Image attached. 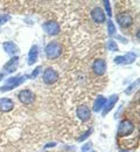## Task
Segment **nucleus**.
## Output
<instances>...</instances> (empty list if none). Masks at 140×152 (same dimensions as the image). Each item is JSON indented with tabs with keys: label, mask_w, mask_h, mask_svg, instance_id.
<instances>
[{
	"label": "nucleus",
	"mask_w": 140,
	"mask_h": 152,
	"mask_svg": "<svg viewBox=\"0 0 140 152\" xmlns=\"http://www.w3.org/2000/svg\"><path fill=\"white\" fill-rule=\"evenodd\" d=\"M62 53V46L59 41H52L46 47V55L49 60H55L61 56Z\"/></svg>",
	"instance_id": "f257e3e1"
},
{
	"label": "nucleus",
	"mask_w": 140,
	"mask_h": 152,
	"mask_svg": "<svg viewBox=\"0 0 140 152\" xmlns=\"http://www.w3.org/2000/svg\"><path fill=\"white\" fill-rule=\"evenodd\" d=\"M133 131H134V124L128 119H124L119 123L117 134L118 137H127Z\"/></svg>",
	"instance_id": "f03ea898"
},
{
	"label": "nucleus",
	"mask_w": 140,
	"mask_h": 152,
	"mask_svg": "<svg viewBox=\"0 0 140 152\" xmlns=\"http://www.w3.org/2000/svg\"><path fill=\"white\" fill-rule=\"evenodd\" d=\"M27 77H28V76H17V77H11V78H8V80L6 81V84L0 88V91H8V90H11V89H13V88L19 87L20 84H22V83L26 81Z\"/></svg>",
	"instance_id": "7ed1b4c3"
},
{
	"label": "nucleus",
	"mask_w": 140,
	"mask_h": 152,
	"mask_svg": "<svg viewBox=\"0 0 140 152\" xmlns=\"http://www.w3.org/2000/svg\"><path fill=\"white\" fill-rule=\"evenodd\" d=\"M42 78H43V82L46 84H53L59 80V73L52 68H47L43 73Z\"/></svg>",
	"instance_id": "20e7f679"
},
{
	"label": "nucleus",
	"mask_w": 140,
	"mask_h": 152,
	"mask_svg": "<svg viewBox=\"0 0 140 152\" xmlns=\"http://www.w3.org/2000/svg\"><path fill=\"white\" fill-rule=\"evenodd\" d=\"M42 28L46 33L50 34V35H57L59 33L61 32V27L60 25L55 21H48L46 23L42 25Z\"/></svg>",
	"instance_id": "39448f33"
},
{
	"label": "nucleus",
	"mask_w": 140,
	"mask_h": 152,
	"mask_svg": "<svg viewBox=\"0 0 140 152\" xmlns=\"http://www.w3.org/2000/svg\"><path fill=\"white\" fill-rule=\"evenodd\" d=\"M137 58V54L133 52H128L126 55L124 56H117L115 58V63L117 64H131L136 61Z\"/></svg>",
	"instance_id": "423d86ee"
},
{
	"label": "nucleus",
	"mask_w": 140,
	"mask_h": 152,
	"mask_svg": "<svg viewBox=\"0 0 140 152\" xmlns=\"http://www.w3.org/2000/svg\"><path fill=\"white\" fill-rule=\"evenodd\" d=\"M92 70L96 75L102 76L105 74L106 72V62L102 58H97L95 60V62L92 63Z\"/></svg>",
	"instance_id": "0eeeda50"
},
{
	"label": "nucleus",
	"mask_w": 140,
	"mask_h": 152,
	"mask_svg": "<svg viewBox=\"0 0 140 152\" xmlns=\"http://www.w3.org/2000/svg\"><path fill=\"white\" fill-rule=\"evenodd\" d=\"M118 98H119V96L118 95H112L111 97H109L107 99H106V103H105V105H104V108H103V116H106V114H109L112 109H113V107L116 105V103L118 102Z\"/></svg>",
	"instance_id": "6e6552de"
},
{
	"label": "nucleus",
	"mask_w": 140,
	"mask_h": 152,
	"mask_svg": "<svg viewBox=\"0 0 140 152\" xmlns=\"http://www.w3.org/2000/svg\"><path fill=\"white\" fill-rule=\"evenodd\" d=\"M117 21L121 27H130L133 23V18L131 14L128 13H121L119 15H117Z\"/></svg>",
	"instance_id": "1a4fd4ad"
},
{
	"label": "nucleus",
	"mask_w": 140,
	"mask_h": 152,
	"mask_svg": "<svg viewBox=\"0 0 140 152\" xmlns=\"http://www.w3.org/2000/svg\"><path fill=\"white\" fill-rule=\"evenodd\" d=\"M19 64V57L14 56L12 57L5 66H4V72L5 74H11V73H14L17 70V67Z\"/></svg>",
	"instance_id": "9d476101"
},
{
	"label": "nucleus",
	"mask_w": 140,
	"mask_h": 152,
	"mask_svg": "<svg viewBox=\"0 0 140 152\" xmlns=\"http://www.w3.org/2000/svg\"><path fill=\"white\" fill-rule=\"evenodd\" d=\"M19 99H20L21 103H23V104H30V103H33V101H34V94H33L30 90L25 89V90L20 91V94H19Z\"/></svg>",
	"instance_id": "9b49d317"
},
{
	"label": "nucleus",
	"mask_w": 140,
	"mask_h": 152,
	"mask_svg": "<svg viewBox=\"0 0 140 152\" xmlns=\"http://www.w3.org/2000/svg\"><path fill=\"white\" fill-rule=\"evenodd\" d=\"M91 18L95 22L97 23H102V22H105V13L104 11L99 8V7H95L92 11H91Z\"/></svg>",
	"instance_id": "f8f14e48"
},
{
	"label": "nucleus",
	"mask_w": 140,
	"mask_h": 152,
	"mask_svg": "<svg viewBox=\"0 0 140 152\" xmlns=\"http://www.w3.org/2000/svg\"><path fill=\"white\" fill-rule=\"evenodd\" d=\"M76 113H77V116H78V118H80L82 122H86V121H89L90 117H91V111H90V109H89L88 107H85V105L78 107Z\"/></svg>",
	"instance_id": "ddd939ff"
},
{
	"label": "nucleus",
	"mask_w": 140,
	"mask_h": 152,
	"mask_svg": "<svg viewBox=\"0 0 140 152\" xmlns=\"http://www.w3.org/2000/svg\"><path fill=\"white\" fill-rule=\"evenodd\" d=\"M14 108V102L11 98H1L0 99V111L2 113H8L13 110Z\"/></svg>",
	"instance_id": "4468645a"
},
{
	"label": "nucleus",
	"mask_w": 140,
	"mask_h": 152,
	"mask_svg": "<svg viewBox=\"0 0 140 152\" xmlns=\"http://www.w3.org/2000/svg\"><path fill=\"white\" fill-rule=\"evenodd\" d=\"M2 47H4V49H5V52L7 53V54H15V53H18L19 52V48H18V46L14 43V42H11V41H7V42H5L4 45H2Z\"/></svg>",
	"instance_id": "2eb2a0df"
},
{
	"label": "nucleus",
	"mask_w": 140,
	"mask_h": 152,
	"mask_svg": "<svg viewBox=\"0 0 140 152\" xmlns=\"http://www.w3.org/2000/svg\"><path fill=\"white\" fill-rule=\"evenodd\" d=\"M38 56H39V48L38 46H33L29 50V54H28V64H33L38 61Z\"/></svg>",
	"instance_id": "dca6fc26"
},
{
	"label": "nucleus",
	"mask_w": 140,
	"mask_h": 152,
	"mask_svg": "<svg viewBox=\"0 0 140 152\" xmlns=\"http://www.w3.org/2000/svg\"><path fill=\"white\" fill-rule=\"evenodd\" d=\"M105 103H106V98H105V97H103V96H98V97L96 98L95 103H94V108H92V109H94V111H95V113L100 111V110L104 108Z\"/></svg>",
	"instance_id": "f3484780"
},
{
	"label": "nucleus",
	"mask_w": 140,
	"mask_h": 152,
	"mask_svg": "<svg viewBox=\"0 0 140 152\" xmlns=\"http://www.w3.org/2000/svg\"><path fill=\"white\" fill-rule=\"evenodd\" d=\"M107 49L111 50V52H118V46H117V43L112 39H110L107 41Z\"/></svg>",
	"instance_id": "a211bd4d"
},
{
	"label": "nucleus",
	"mask_w": 140,
	"mask_h": 152,
	"mask_svg": "<svg viewBox=\"0 0 140 152\" xmlns=\"http://www.w3.org/2000/svg\"><path fill=\"white\" fill-rule=\"evenodd\" d=\"M138 86H139V80H137L134 83H132L126 90H125V94H127V95H130V94H132L137 88H138Z\"/></svg>",
	"instance_id": "6ab92c4d"
},
{
	"label": "nucleus",
	"mask_w": 140,
	"mask_h": 152,
	"mask_svg": "<svg viewBox=\"0 0 140 152\" xmlns=\"http://www.w3.org/2000/svg\"><path fill=\"white\" fill-rule=\"evenodd\" d=\"M107 32H109V35H115L116 33V26L112 21H107Z\"/></svg>",
	"instance_id": "aec40b11"
},
{
	"label": "nucleus",
	"mask_w": 140,
	"mask_h": 152,
	"mask_svg": "<svg viewBox=\"0 0 140 152\" xmlns=\"http://www.w3.org/2000/svg\"><path fill=\"white\" fill-rule=\"evenodd\" d=\"M92 149V144L91 143H86L82 146V152H90Z\"/></svg>",
	"instance_id": "412c9836"
},
{
	"label": "nucleus",
	"mask_w": 140,
	"mask_h": 152,
	"mask_svg": "<svg viewBox=\"0 0 140 152\" xmlns=\"http://www.w3.org/2000/svg\"><path fill=\"white\" fill-rule=\"evenodd\" d=\"M104 5H105V10H106V12H107V15L111 17L112 13H111V8H110V2H109V1H104Z\"/></svg>",
	"instance_id": "4be33fe9"
},
{
	"label": "nucleus",
	"mask_w": 140,
	"mask_h": 152,
	"mask_svg": "<svg viewBox=\"0 0 140 152\" xmlns=\"http://www.w3.org/2000/svg\"><path fill=\"white\" fill-rule=\"evenodd\" d=\"M9 20V15H7V14H5V15H0V25H4L6 21H8Z\"/></svg>",
	"instance_id": "5701e85b"
},
{
	"label": "nucleus",
	"mask_w": 140,
	"mask_h": 152,
	"mask_svg": "<svg viewBox=\"0 0 140 152\" xmlns=\"http://www.w3.org/2000/svg\"><path fill=\"white\" fill-rule=\"evenodd\" d=\"M40 72H41V67H38V68H36V69H35V70H34V72L32 73V75H30V77H32V78H35L36 76H38L39 74H40Z\"/></svg>",
	"instance_id": "b1692460"
},
{
	"label": "nucleus",
	"mask_w": 140,
	"mask_h": 152,
	"mask_svg": "<svg viewBox=\"0 0 140 152\" xmlns=\"http://www.w3.org/2000/svg\"><path fill=\"white\" fill-rule=\"evenodd\" d=\"M90 133H91V130H89V131H86L85 133H83V136L78 138V140H80V142H82V140H84L85 138H88V137L90 136Z\"/></svg>",
	"instance_id": "393cba45"
},
{
	"label": "nucleus",
	"mask_w": 140,
	"mask_h": 152,
	"mask_svg": "<svg viewBox=\"0 0 140 152\" xmlns=\"http://www.w3.org/2000/svg\"><path fill=\"white\" fill-rule=\"evenodd\" d=\"M2 77H4V73H0V81L2 80Z\"/></svg>",
	"instance_id": "a878e982"
},
{
	"label": "nucleus",
	"mask_w": 140,
	"mask_h": 152,
	"mask_svg": "<svg viewBox=\"0 0 140 152\" xmlns=\"http://www.w3.org/2000/svg\"><path fill=\"white\" fill-rule=\"evenodd\" d=\"M94 152H95V151H94Z\"/></svg>",
	"instance_id": "bb28decb"
}]
</instances>
